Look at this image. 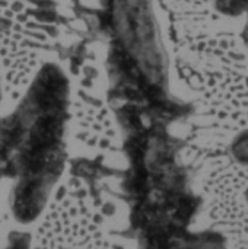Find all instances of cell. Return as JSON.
<instances>
[{"mask_svg":"<svg viewBox=\"0 0 248 249\" xmlns=\"http://www.w3.org/2000/svg\"><path fill=\"white\" fill-rule=\"evenodd\" d=\"M0 249H3V248H1V245H0Z\"/></svg>","mask_w":248,"mask_h":249,"instance_id":"obj_5","label":"cell"},{"mask_svg":"<svg viewBox=\"0 0 248 249\" xmlns=\"http://www.w3.org/2000/svg\"><path fill=\"white\" fill-rule=\"evenodd\" d=\"M215 7L228 16H240L248 10V0H213Z\"/></svg>","mask_w":248,"mask_h":249,"instance_id":"obj_3","label":"cell"},{"mask_svg":"<svg viewBox=\"0 0 248 249\" xmlns=\"http://www.w3.org/2000/svg\"><path fill=\"white\" fill-rule=\"evenodd\" d=\"M3 249H31V236L26 233H13Z\"/></svg>","mask_w":248,"mask_h":249,"instance_id":"obj_4","label":"cell"},{"mask_svg":"<svg viewBox=\"0 0 248 249\" xmlns=\"http://www.w3.org/2000/svg\"><path fill=\"white\" fill-rule=\"evenodd\" d=\"M231 153L235 162L241 166H248V130L240 131L231 144Z\"/></svg>","mask_w":248,"mask_h":249,"instance_id":"obj_2","label":"cell"},{"mask_svg":"<svg viewBox=\"0 0 248 249\" xmlns=\"http://www.w3.org/2000/svg\"><path fill=\"white\" fill-rule=\"evenodd\" d=\"M31 249H121L104 231L102 216L86 185L70 178L53 194L31 236Z\"/></svg>","mask_w":248,"mask_h":249,"instance_id":"obj_1","label":"cell"}]
</instances>
